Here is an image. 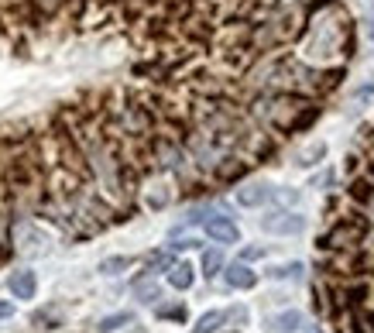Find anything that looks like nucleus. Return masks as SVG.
Segmentation results:
<instances>
[{"mask_svg": "<svg viewBox=\"0 0 374 333\" xmlns=\"http://www.w3.org/2000/svg\"><path fill=\"white\" fill-rule=\"evenodd\" d=\"M203 227H206V237H213L220 244H237L241 240V231H237V224L230 217H220V213L203 217Z\"/></svg>", "mask_w": 374, "mask_h": 333, "instance_id": "1", "label": "nucleus"}, {"mask_svg": "<svg viewBox=\"0 0 374 333\" xmlns=\"http://www.w3.org/2000/svg\"><path fill=\"white\" fill-rule=\"evenodd\" d=\"M265 251L261 247H244V261H251V258H261Z\"/></svg>", "mask_w": 374, "mask_h": 333, "instance_id": "20", "label": "nucleus"}, {"mask_svg": "<svg viewBox=\"0 0 374 333\" xmlns=\"http://www.w3.org/2000/svg\"><path fill=\"white\" fill-rule=\"evenodd\" d=\"M261 227L268 233H302L306 231V217H299V213H268L265 220H261Z\"/></svg>", "mask_w": 374, "mask_h": 333, "instance_id": "2", "label": "nucleus"}, {"mask_svg": "<svg viewBox=\"0 0 374 333\" xmlns=\"http://www.w3.org/2000/svg\"><path fill=\"white\" fill-rule=\"evenodd\" d=\"M371 38H374V25H371Z\"/></svg>", "mask_w": 374, "mask_h": 333, "instance_id": "21", "label": "nucleus"}, {"mask_svg": "<svg viewBox=\"0 0 374 333\" xmlns=\"http://www.w3.org/2000/svg\"><path fill=\"white\" fill-rule=\"evenodd\" d=\"M124 268H131V258H107V261L100 265V271H103V275H121Z\"/></svg>", "mask_w": 374, "mask_h": 333, "instance_id": "16", "label": "nucleus"}, {"mask_svg": "<svg viewBox=\"0 0 374 333\" xmlns=\"http://www.w3.org/2000/svg\"><path fill=\"white\" fill-rule=\"evenodd\" d=\"M220 268H223V254L220 251H206L203 254V275L213 278V275H220Z\"/></svg>", "mask_w": 374, "mask_h": 333, "instance_id": "12", "label": "nucleus"}, {"mask_svg": "<svg viewBox=\"0 0 374 333\" xmlns=\"http://www.w3.org/2000/svg\"><path fill=\"white\" fill-rule=\"evenodd\" d=\"M275 333H295L302 330V313H295V309H288V313H279L272 323H268Z\"/></svg>", "mask_w": 374, "mask_h": 333, "instance_id": "7", "label": "nucleus"}, {"mask_svg": "<svg viewBox=\"0 0 374 333\" xmlns=\"http://www.w3.org/2000/svg\"><path fill=\"white\" fill-rule=\"evenodd\" d=\"M223 278H227L230 289H254V285H258V275H254L248 265H227Z\"/></svg>", "mask_w": 374, "mask_h": 333, "instance_id": "6", "label": "nucleus"}, {"mask_svg": "<svg viewBox=\"0 0 374 333\" xmlns=\"http://www.w3.org/2000/svg\"><path fill=\"white\" fill-rule=\"evenodd\" d=\"M268 200H272V186L268 182H248V186L237 189V203L248 206V210H254V206H261Z\"/></svg>", "mask_w": 374, "mask_h": 333, "instance_id": "4", "label": "nucleus"}, {"mask_svg": "<svg viewBox=\"0 0 374 333\" xmlns=\"http://www.w3.org/2000/svg\"><path fill=\"white\" fill-rule=\"evenodd\" d=\"M158 316H172V320H186V309L175 306V309H158Z\"/></svg>", "mask_w": 374, "mask_h": 333, "instance_id": "18", "label": "nucleus"}, {"mask_svg": "<svg viewBox=\"0 0 374 333\" xmlns=\"http://www.w3.org/2000/svg\"><path fill=\"white\" fill-rule=\"evenodd\" d=\"M192 265H186V261H172V268H168V285L172 289H189L192 285Z\"/></svg>", "mask_w": 374, "mask_h": 333, "instance_id": "8", "label": "nucleus"}, {"mask_svg": "<svg viewBox=\"0 0 374 333\" xmlns=\"http://www.w3.org/2000/svg\"><path fill=\"white\" fill-rule=\"evenodd\" d=\"M361 237H364V224L347 220V224H337V231L323 240V247H350V244H354V240H361Z\"/></svg>", "mask_w": 374, "mask_h": 333, "instance_id": "3", "label": "nucleus"}, {"mask_svg": "<svg viewBox=\"0 0 374 333\" xmlns=\"http://www.w3.org/2000/svg\"><path fill=\"white\" fill-rule=\"evenodd\" d=\"M148 268H172V254H165V251H158V254H148Z\"/></svg>", "mask_w": 374, "mask_h": 333, "instance_id": "17", "label": "nucleus"}, {"mask_svg": "<svg viewBox=\"0 0 374 333\" xmlns=\"http://www.w3.org/2000/svg\"><path fill=\"white\" fill-rule=\"evenodd\" d=\"M323 155H326V144H309V148L299 155V165H316Z\"/></svg>", "mask_w": 374, "mask_h": 333, "instance_id": "13", "label": "nucleus"}, {"mask_svg": "<svg viewBox=\"0 0 374 333\" xmlns=\"http://www.w3.org/2000/svg\"><path fill=\"white\" fill-rule=\"evenodd\" d=\"M268 275H272V278H299V275H302V261H292V265L272 268Z\"/></svg>", "mask_w": 374, "mask_h": 333, "instance_id": "15", "label": "nucleus"}, {"mask_svg": "<svg viewBox=\"0 0 374 333\" xmlns=\"http://www.w3.org/2000/svg\"><path fill=\"white\" fill-rule=\"evenodd\" d=\"M127 323H134V313H114V316H103L96 330H100V333H114V330H121V327H127Z\"/></svg>", "mask_w": 374, "mask_h": 333, "instance_id": "10", "label": "nucleus"}, {"mask_svg": "<svg viewBox=\"0 0 374 333\" xmlns=\"http://www.w3.org/2000/svg\"><path fill=\"white\" fill-rule=\"evenodd\" d=\"M223 320H227V313H220V309H210V313H203V316L196 320L192 333H217Z\"/></svg>", "mask_w": 374, "mask_h": 333, "instance_id": "9", "label": "nucleus"}, {"mask_svg": "<svg viewBox=\"0 0 374 333\" xmlns=\"http://www.w3.org/2000/svg\"><path fill=\"white\" fill-rule=\"evenodd\" d=\"M14 316V306L11 302H0V320H11Z\"/></svg>", "mask_w": 374, "mask_h": 333, "instance_id": "19", "label": "nucleus"}, {"mask_svg": "<svg viewBox=\"0 0 374 333\" xmlns=\"http://www.w3.org/2000/svg\"><path fill=\"white\" fill-rule=\"evenodd\" d=\"M134 296L141 302H155L158 296H161V289H158L152 278H138V282H134Z\"/></svg>", "mask_w": 374, "mask_h": 333, "instance_id": "11", "label": "nucleus"}, {"mask_svg": "<svg viewBox=\"0 0 374 333\" xmlns=\"http://www.w3.org/2000/svg\"><path fill=\"white\" fill-rule=\"evenodd\" d=\"M350 196H354V200H361V203H371L374 200V186H368L364 179H357V182L350 186Z\"/></svg>", "mask_w": 374, "mask_h": 333, "instance_id": "14", "label": "nucleus"}, {"mask_svg": "<svg viewBox=\"0 0 374 333\" xmlns=\"http://www.w3.org/2000/svg\"><path fill=\"white\" fill-rule=\"evenodd\" d=\"M7 289L14 292V299H34L38 278H34V271H14V275L7 278Z\"/></svg>", "mask_w": 374, "mask_h": 333, "instance_id": "5", "label": "nucleus"}]
</instances>
